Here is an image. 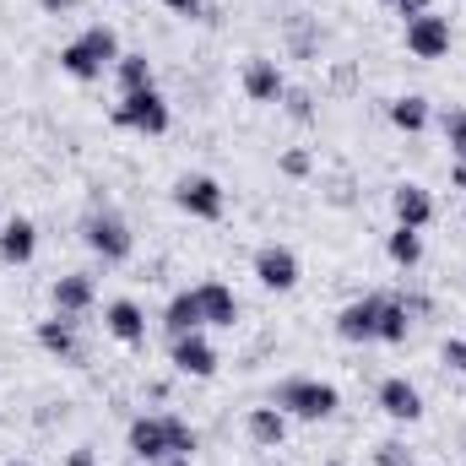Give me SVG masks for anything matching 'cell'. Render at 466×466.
I'll list each match as a JSON object with an SVG mask.
<instances>
[{"instance_id": "6da1fadb", "label": "cell", "mask_w": 466, "mask_h": 466, "mask_svg": "<svg viewBox=\"0 0 466 466\" xmlns=\"http://www.w3.org/2000/svg\"><path fill=\"white\" fill-rule=\"evenodd\" d=\"M119 55H125V49H119V33L109 22H93V27H82L71 44H60V71H66L71 82H104V71H115Z\"/></svg>"}, {"instance_id": "7a4b0ae2", "label": "cell", "mask_w": 466, "mask_h": 466, "mask_svg": "<svg viewBox=\"0 0 466 466\" xmlns=\"http://www.w3.org/2000/svg\"><path fill=\"white\" fill-rule=\"evenodd\" d=\"M271 407H282L293 423H326V418H337L342 390L331 380H315V374H288V380H277Z\"/></svg>"}, {"instance_id": "3957f363", "label": "cell", "mask_w": 466, "mask_h": 466, "mask_svg": "<svg viewBox=\"0 0 466 466\" xmlns=\"http://www.w3.org/2000/svg\"><path fill=\"white\" fill-rule=\"evenodd\" d=\"M82 244H87L104 266H125V260L136 255V233H130V223L119 218L115 207H93V212L82 218Z\"/></svg>"}, {"instance_id": "277c9868", "label": "cell", "mask_w": 466, "mask_h": 466, "mask_svg": "<svg viewBox=\"0 0 466 466\" xmlns=\"http://www.w3.org/2000/svg\"><path fill=\"white\" fill-rule=\"evenodd\" d=\"M115 125L119 130H136V136H163L174 125V109L157 87H141V93H119L115 104Z\"/></svg>"}, {"instance_id": "5b68a950", "label": "cell", "mask_w": 466, "mask_h": 466, "mask_svg": "<svg viewBox=\"0 0 466 466\" xmlns=\"http://www.w3.org/2000/svg\"><path fill=\"white\" fill-rule=\"evenodd\" d=\"M174 207H179L185 218H196V223H223L228 190H223L212 174H185V179L174 185Z\"/></svg>"}, {"instance_id": "8992f818", "label": "cell", "mask_w": 466, "mask_h": 466, "mask_svg": "<svg viewBox=\"0 0 466 466\" xmlns=\"http://www.w3.org/2000/svg\"><path fill=\"white\" fill-rule=\"evenodd\" d=\"M401 38H407V55L412 60H445L451 44H456V27L440 11H423V16H407V33Z\"/></svg>"}, {"instance_id": "52a82bcc", "label": "cell", "mask_w": 466, "mask_h": 466, "mask_svg": "<svg viewBox=\"0 0 466 466\" xmlns=\"http://www.w3.org/2000/svg\"><path fill=\"white\" fill-rule=\"evenodd\" d=\"M125 451H130V461H147V466H157L163 456H174V445H168V412H141V418H130Z\"/></svg>"}, {"instance_id": "ba28073f", "label": "cell", "mask_w": 466, "mask_h": 466, "mask_svg": "<svg viewBox=\"0 0 466 466\" xmlns=\"http://www.w3.org/2000/svg\"><path fill=\"white\" fill-rule=\"evenodd\" d=\"M38 348L49 352V358H60V363H71V369H82L87 363V348H82V320L76 315H49V320H38Z\"/></svg>"}, {"instance_id": "9c48e42d", "label": "cell", "mask_w": 466, "mask_h": 466, "mask_svg": "<svg viewBox=\"0 0 466 466\" xmlns=\"http://www.w3.org/2000/svg\"><path fill=\"white\" fill-rule=\"evenodd\" d=\"M168 363H174V374H185V380H212L223 358H218V348H212L207 331H190V337H168Z\"/></svg>"}, {"instance_id": "30bf717a", "label": "cell", "mask_w": 466, "mask_h": 466, "mask_svg": "<svg viewBox=\"0 0 466 466\" xmlns=\"http://www.w3.org/2000/svg\"><path fill=\"white\" fill-rule=\"evenodd\" d=\"M299 277H304V266H299V255H293L288 244H260V249H255V282H260L266 293H293Z\"/></svg>"}, {"instance_id": "8fae6325", "label": "cell", "mask_w": 466, "mask_h": 466, "mask_svg": "<svg viewBox=\"0 0 466 466\" xmlns=\"http://www.w3.org/2000/svg\"><path fill=\"white\" fill-rule=\"evenodd\" d=\"M238 87H244V98H249V104H282L288 76H282V66H277L271 55H249V60H244V71H238Z\"/></svg>"}, {"instance_id": "7c38bea8", "label": "cell", "mask_w": 466, "mask_h": 466, "mask_svg": "<svg viewBox=\"0 0 466 466\" xmlns=\"http://www.w3.org/2000/svg\"><path fill=\"white\" fill-rule=\"evenodd\" d=\"M374 401H380V412H385L390 423H418V418H423V390H418L407 374H385L380 390H374Z\"/></svg>"}, {"instance_id": "4fadbf2b", "label": "cell", "mask_w": 466, "mask_h": 466, "mask_svg": "<svg viewBox=\"0 0 466 466\" xmlns=\"http://www.w3.org/2000/svg\"><path fill=\"white\" fill-rule=\"evenodd\" d=\"M337 337L352 342V348L380 342V293H363V299L342 304V315H337Z\"/></svg>"}, {"instance_id": "5bb4252c", "label": "cell", "mask_w": 466, "mask_h": 466, "mask_svg": "<svg viewBox=\"0 0 466 466\" xmlns=\"http://www.w3.org/2000/svg\"><path fill=\"white\" fill-rule=\"evenodd\" d=\"M390 212H396V223H401V228H418V233L440 218L434 190H429V185H418V179H407V185H396V190H390Z\"/></svg>"}, {"instance_id": "9a60e30c", "label": "cell", "mask_w": 466, "mask_h": 466, "mask_svg": "<svg viewBox=\"0 0 466 466\" xmlns=\"http://www.w3.org/2000/svg\"><path fill=\"white\" fill-rule=\"evenodd\" d=\"M104 331L125 348H147V309L136 299H109L104 304Z\"/></svg>"}, {"instance_id": "2e32d148", "label": "cell", "mask_w": 466, "mask_h": 466, "mask_svg": "<svg viewBox=\"0 0 466 466\" xmlns=\"http://www.w3.org/2000/svg\"><path fill=\"white\" fill-rule=\"evenodd\" d=\"M49 299H55V309H60V315H76V320H82V315L98 304V282H93L87 271H66V277H55Z\"/></svg>"}, {"instance_id": "e0dca14e", "label": "cell", "mask_w": 466, "mask_h": 466, "mask_svg": "<svg viewBox=\"0 0 466 466\" xmlns=\"http://www.w3.org/2000/svg\"><path fill=\"white\" fill-rule=\"evenodd\" d=\"M288 423H293V418H288L282 407H271V401L244 412V434H249V445H260V451H282V445H288Z\"/></svg>"}, {"instance_id": "ac0fdd59", "label": "cell", "mask_w": 466, "mask_h": 466, "mask_svg": "<svg viewBox=\"0 0 466 466\" xmlns=\"http://www.w3.org/2000/svg\"><path fill=\"white\" fill-rule=\"evenodd\" d=\"M196 299H201V315H207V326L233 331V320H238V293H233L228 282L207 277V282H196Z\"/></svg>"}, {"instance_id": "d6986e66", "label": "cell", "mask_w": 466, "mask_h": 466, "mask_svg": "<svg viewBox=\"0 0 466 466\" xmlns=\"http://www.w3.org/2000/svg\"><path fill=\"white\" fill-rule=\"evenodd\" d=\"M163 331H168V337L207 331V315H201V299H196V288H185V293H174V299L163 304Z\"/></svg>"}, {"instance_id": "ffe728a7", "label": "cell", "mask_w": 466, "mask_h": 466, "mask_svg": "<svg viewBox=\"0 0 466 466\" xmlns=\"http://www.w3.org/2000/svg\"><path fill=\"white\" fill-rule=\"evenodd\" d=\"M38 255V228H33V218H5V228H0V260L5 266H27Z\"/></svg>"}, {"instance_id": "44dd1931", "label": "cell", "mask_w": 466, "mask_h": 466, "mask_svg": "<svg viewBox=\"0 0 466 466\" xmlns=\"http://www.w3.org/2000/svg\"><path fill=\"white\" fill-rule=\"evenodd\" d=\"M407 331H412L407 299H401V293H380V342H385V348H401Z\"/></svg>"}, {"instance_id": "7402d4cb", "label": "cell", "mask_w": 466, "mask_h": 466, "mask_svg": "<svg viewBox=\"0 0 466 466\" xmlns=\"http://www.w3.org/2000/svg\"><path fill=\"white\" fill-rule=\"evenodd\" d=\"M429 119H434V109H429V98H423V93H401V98H390V125H396V130L423 136V130H429Z\"/></svg>"}, {"instance_id": "603a6c76", "label": "cell", "mask_w": 466, "mask_h": 466, "mask_svg": "<svg viewBox=\"0 0 466 466\" xmlns=\"http://www.w3.org/2000/svg\"><path fill=\"white\" fill-rule=\"evenodd\" d=\"M385 255H390V266H401V271H418L423 266V233L418 228H396L385 233Z\"/></svg>"}, {"instance_id": "cb8c5ba5", "label": "cell", "mask_w": 466, "mask_h": 466, "mask_svg": "<svg viewBox=\"0 0 466 466\" xmlns=\"http://www.w3.org/2000/svg\"><path fill=\"white\" fill-rule=\"evenodd\" d=\"M115 82H119V93H141V87H157V71H152V60L147 55H119L115 60Z\"/></svg>"}, {"instance_id": "d4e9b609", "label": "cell", "mask_w": 466, "mask_h": 466, "mask_svg": "<svg viewBox=\"0 0 466 466\" xmlns=\"http://www.w3.org/2000/svg\"><path fill=\"white\" fill-rule=\"evenodd\" d=\"M282 115L293 119V125H315V93L309 87H288L282 93Z\"/></svg>"}, {"instance_id": "484cf974", "label": "cell", "mask_w": 466, "mask_h": 466, "mask_svg": "<svg viewBox=\"0 0 466 466\" xmlns=\"http://www.w3.org/2000/svg\"><path fill=\"white\" fill-rule=\"evenodd\" d=\"M440 130H445V147H451V163H466V109H451V115L440 119Z\"/></svg>"}, {"instance_id": "4316f807", "label": "cell", "mask_w": 466, "mask_h": 466, "mask_svg": "<svg viewBox=\"0 0 466 466\" xmlns=\"http://www.w3.org/2000/svg\"><path fill=\"white\" fill-rule=\"evenodd\" d=\"M168 445H174V456H196V445H201V434L190 429V418H179V412H168Z\"/></svg>"}, {"instance_id": "83f0119b", "label": "cell", "mask_w": 466, "mask_h": 466, "mask_svg": "<svg viewBox=\"0 0 466 466\" xmlns=\"http://www.w3.org/2000/svg\"><path fill=\"white\" fill-rule=\"evenodd\" d=\"M277 168H282L288 179H309V174H315V152H304V147H288V152L277 157Z\"/></svg>"}, {"instance_id": "f1b7e54d", "label": "cell", "mask_w": 466, "mask_h": 466, "mask_svg": "<svg viewBox=\"0 0 466 466\" xmlns=\"http://www.w3.org/2000/svg\"><path fill=\"white\" fill-rule=\"evenodd\" d=\"M374 466H418V461L401 440H385V445H374Z\"/></svg>"}, {"instance_id": "f546056e", "label": "cell", "mask_w": 466, "mask_h": 466, "mask_svg": "<svg viewBox=\"0 0 466 466\" xmlns=\"http://www.w3.org/2000/svg\"><path fill=\"white\" fill-rule=\"evenodd\" d=\"M440 363H445L451 374H466V337H451V342L440 348Z\"/></svg>"}, {"instance_id": "4dcf8cb0", "label": "cell", "mask_w": 466, "mask_h": 466, "mask_svg": "<svg viewBox=\"0 0 466 466\" xmlns=\"http://www.w3.org/2000/svg\"><path fill=\"white\" fill-rule=\"evenodd\" d=\"M163 5H168L174 16H201V11H207V0H163Z\"/></svg>"}, {"instance_id": "1f68e13d", "label": "cell", "mask_w": 466, "mask_h": 466, "mask_svg": "<svg viewBox=\"0 0 466 466\" xmlns=\"http://www.w3.org/2000/svg\"><path fill=\"white\" fill-rule=\"evenodd\" d=\"M66 466H98V451H93V445H76V451L66 456Z\"/></svg>"}, {"instance_id": "d6a6232c", "label": "cell", "mask_w": 466, "mask_h": 466, "mask_svg": "<svg viewBox=\"0 0 466 466\" xmlns=\"http://www.w3.org/2000/svg\"><path fill=\"white\" fill-rule=\"evenodd\" d=\"M390 5H396V11H401V16H423V11H434V5H429V0H390Z\"/></svg>"}, {"instance_id": "836d02e7", "label": "cell", "mask_w": 466, "mask_h": 466, "mask_svg": "<svg viewBox=\"0 0 466 466\" xmlns=\"http://www.w3.org/2000/svg\"><path fill=\"white\" fill-rule=\"evenodd\" d=\"M38 11L44 16H66V11H76V0H38Z\"/></svg>"}, {"instance_id": "e575fe53", "label": "cell", "mask_w": 466, "mask_h": 466, "mask_svg": "<svg viewBox=\"0 0 466 466\" xmlns=\"http://www.w3.org/2000/svg\"><path fill=\"white\" fill-rule=\"evenodd\" d=\"M451 185H456V190H466V163H451Z\"/></svg>"}, {"instance_id": "d590c367", "label": "cell", "mask_w": 466, "mask_h": 466, "mask_svg": "<svg viewBox=\"0 0 466 466\" xmlns=\"http://www.w3.org/2000/svg\"><path fill=\"white\" fill-rule=\"evenodd\" d=\"M157 466H196V456H163Z\"/></svg>"}, {"instance_id": "8d00e7d4", "label": "cell", "mask_w": 466, "mask_h": 466, "mask_svg": "<svg viewBox=\"0 0 466 466\" xmlns=\"http://www.w3.org/2000/svg\"><path fill=\"white\" fill-rule=\"evenodd\" d=\"M326 466H348V461H326Z\"/></svg>"}, {"instance_id": "74e56055", "label": "cell", "mask_w": 466, "mask_h": 466, "mask_svg": "<svg viewBox=\"0 0 466 466\" xmlns=\"http://www.w3.org/2000/svg\"><path fill=\"white\" fill-rule=\"evenodd\" d=\"M5 466H27V461H5Z\"/></svg>"}, {"instance_id": "f35d334b", "label": "cell", "mask_w": 466, "mask_h": 466, "mask_svg": "<svg viewBox=\"0 0 466 466\" xmlns=\"http://www.w3.org/2000/svg\"><path fill=\"white\" fill-rule=\"evenodd\" d=\"M125 466H147V461H125Z\"/></svg>"}, {"instance_id": "ab89813d", "label": "cell", "mask_w": 466, "mask_h": 466, "mask_svg": "<svg viewBox=\"0 0 466 466\" xmlns=\"http://www.w3.org/2000/svg\"><path fill=\"white\" fill-rule=\"evenodd\" d=\"M461 223H466V207H461Z\"/></svg>"}, {"instance_id": "60d3db41", "label": "cell", "mask_w": 466, "mask_h": 466, "mask_svg": "<svg viewBox=\"0 0 466 466\" xmlns=\"http://www.w3.org/2000/svg\"><path fill=\"white\" fill-rule=\"evenodd\" d=\"M385 5H390V0H385Z\"/></svg>"}]
</instances>
